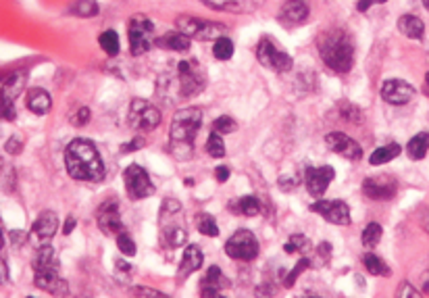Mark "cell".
<instances>
[{"label": "cell", "mask_w": 429, "mask_h": 298, "mask_svg": "<svg viewBox=\"0 0 429 298\" xmlns=\"http://www.w3.org/2000/svg\"><path fill=\"white\" fill-rule=\"evenodd\" d=\"M225 253L234 261H254L261 253L259 240L250 230H238L227 242H225Z\"/></svg>", "instance_id": "10"}, {"label": "cell", "mask_w": 429, "mask_h": 298, "mask_svg": "<svg viewBox=\"0 0 429 298\" xmlns=\"http://www.w3.org/2000/svg\"><path fill=\"white\" fill-rule=\"evenodd\" d=\"M381 99L388 104L402 106L415 99V88L406 79H386L381 86Z\"/></svg>", "instance_id": "18"}, {"label": "cell", "mask_w": 429, "mask_h": 298, "mask_svg": "<svg viewBox=\"0 0 429 298\" xmlns=\"http://www.w3.org/2000/svg\"><path fill=\"white\" fill-rule=\"evenodd\" d=\"M178 79H180V92L184 99H192L200 94L207 88V75L198 61L188 59L178 67Z\"/></svg>", "instance_id": "8"}, {"label": "cell", "mask_w": 429, "mask_h": 298, "mask_svg": "<svg viewBox=\"0 0 429 298\" xmlns=\"http://www.w3.org/2000/svg\"><path fill=\"white\" fill-rule=\"evenodd\" d=\"M127 38H129V50L134 57L146 55L156 44L154 23L146 15H134L127 23Z\"/></svg>", "instance_id": "5"}, {"label": "cell", "mask_w": 429, "mask_h": 298, "mask_svg": "<svg viewBox=\"0 0 429 298\" xmlns=\"http://www.w3.org/2000/svg\"><path fill=\"white\" fill-rule=\"evenodd\" d=\"M238 130V123L229 117V115H221L219 119H214L213 132L221 133V136H227V133H234Z\"/></svg>", "instance_id": "39"}, {"label": "cell", "mask_w": 429, "mask_h": 298, "mask_svg": "<svg viewBox=\"0 0 429 298\" xmlns=\"http://www.w3.org/2000/svg\"><path fill=\"white\" fill-rule=\"evenodd\" d=\"M296 188V180L294 177H279V190L281 192H292Z\"/></svg>", "instance_id": "44"}, {"label": "cell", "mask_w": 429, "mask_h": 298, "mask_svg": "<svg viewBox=\"0 0 429 298\" xmlns=\"http://www.w3.org/2000/svg\"><path fill=\"white\" fill-rule=\"evenodd\" d=\"M202 261H205V255L200 250L198 244H190L185 246L184 257H182V263H180V277H188L192 273H196L200 267H202Z\"/></svg>", "instance_id": "24"}, {"label": "cell", "mask_w": 429, "mask_h": 298, "mask_svg": "<svg viewBox=\"0 0 429 298\" xmlns=\"http://www.w3.org/2000/svg\"><path fill=\"white\" fill-rule=\"evenodd\" d=\"M180 211H182V204L175 199H165L163 206H161V232L165 242L171 246V248H178L185 244L188 240V232H185L184 221L180 219Z\"/></svg>", "instance_id": "4"}, {"label": "cell", "mask_w": 429, "mask_h": 298, "mask_svg": "<svg viewBox=\"0 0 429 298\" xmlns=\"http://www.w3.org/2000/svg\"><path fill=\"white\" fill-rule=\"evenodd\" d=\"M96 224L100 228V232L107 236H117L123 232L121 213H119V204L117 202H102L100 209L96 211Z\"/></svg>", "instance_id": "17"}, {"label": "cell", "mask_w": 429, "mask_h": 298, "mask_svg": "<svg viewBox=\"0 0 429 298\" xmlns=\"http://www.w3.org/2000/svg\"><path fill=\"white\" fill-rule=\"evenodd\" d=\"M317 255H319V259H321L323 263H327V261H330V255H332V246H330L327 242L319 244V246H317Z\"/></svg>", "instance_id": "45"}, {"label": "cell", "mask_w": 429, "mask_h": 298, "mask_svg": "<svg viewBox=\"0 0 429 298\" xmlns=\"http://www.w3.org/2000/svg\"><path fill=\"white\" fill-rule=\"evenodd\" d=\"M202 126V111L198 106H188L180 109L173 119H171V128H169V140H171V153L175 159L185 161L192 157V148H194V138Z\"/></svg>", "instance_id": "2"}, {"label": "cell", "mask_w": 429, "mask_h": 298, "mask_svg": "<svg viewBox=\"0 0 429 298\" xmlns=\"http://www.w3.org/2000/svg\"><path fill=\"white\" fill-rule=\"evenodd\" d=\"M423 6H425V9L429 11V0H423Z\"/></svg>", "instance_id": "54"}, {"label": "cell", "mask_w": 429, "mask_h": 298, "mask_svg": "<svg viewBox=\"0 0 429 298\" xmlns=\"http://www.w3.org/2000/svg\"><path fill=\"white\" fill-rule=\"evenodd\" d=\"M398 297H419V292L413 290L408 282H402V288L398 290Z\"/></svg>", "instance_id": "48"}, {"label": "cell", "mask_w": 429, "mask_h": 298, "mask_svg": "<svg viewBox=\"0 0 429 298\" xmlns=\"http://www.w3.org/2000/svg\"><path fill=\"white\" fill-rule=\"evenodd\" d=\"M400 153H402L400 144H394V142L392 144H384V146H379V148L373 150V155L369 157V163L371 165H386V163L394 161Z\"/></svg>", "instance_id": "30"}, {"label": "cell", "mask_w": 429, "mask_h": 298, "mask_svg": "<svg viewBox=\"0 0 429 298\" xmlns=\"http://www.w3.org/2000/svg\"><path fill=\"white\" fill-rule=\"evenodd\" d=\"M319 55L323 63L336 73H348L354 65V46L348 33L330 30L319 35Z\"/></svg>", "instance_id": "3"}, {"label": "cell", "mask_w": 429, "mask_h": 298, "mask_svg": "<svg viewBox=\"0 0 429 298\" xmlns=\"http://www.w3.org/2000/svg\"><path fill=\"white\" fill-rule=\"evenodd\" d=\"M398 32L406 35L408 40H423L425 23L417 15H402L398 19Z\"/></svg>", "instance_id": "27"}, {"label": "cell", "mask_w": 429, "mask_h": 298, "mask_svg": "<svg viewBox=\"0 0 429 298\" xmlns=\"http://www.w3.org/2000/svg\"><path fill=\"white\" fill-rule=\"evenodd\" d=\"M33 284L50 294H67V284L59 277V267L33 269Z\"/></svg>", "instance_id": "19"}, {"label": "cell", "mask_w": 429, "mask_h": 298, "mask_svg": "<svg viewBox=\"0 0 429 298\" xmlns=\"http://www.w3.org/2000/svg\"><path fill=\"white\" fill-rule=\"evenodd\" d=\"M117 246L121 250V255L125 257H134L136 255V242L131 240V236L123 230L121 233H117Z\"/></svg>", "instance_id": "40"}, {"label": "cell", "mask_w": 429, "mask_h": 298, "mask_svg": "<svg viewBox=\"0 0 429 298\" xmlns=\"http://www.w3.org/2000/svg\"><path fill=\"white\" fill-rule=\"evenodd\" d=\"M129 126L136 132H153L161 126V111L144 99H134L129 104Z\"/></svg>", "instance_id": "9"}, {"label": "cell", "mask_w": 429, "mask_h": 298, "mask_svg": "<svg viewBox=\"0 0 429 298\" xmlns=\"http://www.w3.org/2000/svg\"><path fill=\"white\" fill-rule=\"evenodd\" d=\"M194 224H196V230L202 233V236H209V238H217L219 236V226H217L213 215H209V213H198L196 219H194Z\"/></svg>", "instance_id": "32"}, {"label": "cell", "mask_w": 429, "mask_h": 298, "mask_svg": "<svg viewBox=\"0 0 429 298\" xmlns=\"http://www.w3.org/2000/svg\"><path fill=\"white\" fill-rule=\"evenodd\" d=\"M308 267H310V261H308L307 257H303V259H300V261L296 263V267H294V269H292V271H290V273L286 275V282H283V286L292 288V286L296 284V280L300 277V273H303V271H307Z\"/></svg>", "instance_id": "41"}, {"label": "cell", "mask_w": 429, "mask_h": 298, "mask_svg": "<svg viewBox=\"0 0 429 298\" xmlns=\"http://www.w3.org/2000/svg\"><path fill=\"white\" fill-rule=\"evenodd\" d=\"M429 150V132H421L417 136H413L406 144V155L413 159V161H421L428 157Z\"/></svg>", "instance_id": "28"}, {"label": "cell", "mask_w": 429, "mask_h": 298, "mask_svg": "<svg viewBox=\"0 0 429 298\" xmlns=\"http://www.w3.org/2000/svg\"><path fill=\"white\" fill-rule=\"evenodd\" d=\"M381 226L379 224H369L367 228L363 230V246L369 248V250H373L379 242H381Z\"/></svg>", "instance_id": "37"}, {"label": "cell", "mask_w": 429, "mask_h": 298, "mask_svg": "<svg viewBox=\"0 0 429 298\" xmlns=\"http://www.w3.org/2000/svg\"><path fill=\"white\" fill-rule=\"evenodd\" d=\"M334 177H336V171L330 165L307 167L305 169V186H307L308 194L315 199H321L327 192L330 184L334 182Z\"/></svg>", "instance_id": "15"}, {"label": "cell", "mask_w": 429, "mask_h": 298, "mask_svg": "<svg viewBox=\"0 0 429 298\" xmlns=\"http://www.w3.org/2000/svg\"><path fill=\"white\" fill-rule=\"evenodd\" d=\"M65 167L69 177L77 182H100L104 180V163L100 153L96 150L90 140L77 138L65 148Z\"/></svg>", "instance_id": "1"}, {"label": "cell", "mask_w": 429, "mask_h": 298, "mask_svg": "<svg viewBox=\"0 0 429 298\" xmlns=\"http://www.w3.org/2000/svg\"><path fill=\"white\" fill-rule=\"evenodd\" d=\"M178 30L184 32L188 38L192 40H200V42H211V40H219L221 35H225L227 26L223 23H214V21H207V19H198V17H180L178 19Z\"/></svg>", "instance_id": "6"}, {"label": "cell", "mask_w": 429, "mask_h": 298, "mask_svg": "<svg viewBox=\"0 0 429 298\" xmlns=\"http://www.w3.org/2000/svg\"><path fill=\"white\" fill-rule=\"evenodd\" d=\"M23 84H26V75L19 73V71L0 77V99L15 102V99H17V96L21 94V90H23Z\"/></svg>", "instance_id": "23"}, {"label": "cell", "mask_w": 429, "mask_h": 298, "mask_svg": "<svg viewBox=\"0 0 429 298\" xmlns=\"http://www.w3.org/2000/svg\"><path fill=\"white\" fill-rule=\"evenodd\" d=\"M9 282V267L4 261H0V286H4Z\"/></svg>", "instance_id": "52"}, {"label": "cell", "mask_w": 429, "mask_h": 298, "mask_svg": "<svg viewBox=\"0 0 429 298\" xmlns=\"http://www.w3.org/2000/svg\"><path fill=\"white\" fill-rule=\"evenodd\" d=\"M156 46L171 50V53H185L192 46V38H188L184 32L175 30V32L163 33L161 38H156Z\"/></svg>", "instance_id": "25"}, {"label": "cell", "mask_w": 429, "mask_h": 298, "mask_svg": "<svg viewBox=\"0 0 429 298\" xmlns=\"http://www.w3.org/2000/svg\"><path fill=\"white\" fill-rule=\"evenodd\" d=\"M200 284H202V290H200L202 297H219L223 290L229 288V280L223 275V271L217 265L207 269V275L202 277Z\"/></svg>", "instance_id": "22"}, {"label": "cell", "mask_w": 429, "mask_h": 298, "mask_svg": "<svg viewBox=\"0 0 429 298\" xmlns=\"http://www.w3.org/2000/svg\"><path fill=\"white\" fill-rule=\"evenodd\" d=\"M57 230H59V217L53 211H42L31 226V233L40 244H48L55 238Z\"/></svg>", "instance_id": "20"}, {"label": "cell", "mask_w": 429, "mask_h": 298, "mask_svg": "<svg viewBox=\"0 0 429 298\" xmlns=\"http://www.w3.org/2000/svg\"><path fill=\"white\" fill-rule=\"evenodd\" d=\"M325 144L332 153H336L340 157L348 159V161H361L363 159V148L357 140H352L350 136L342 132H330L325 136Z\"/></svg>", "instance_id": "16"}, {"label": "cell", "mask_w": 429, "mask_h": 298, "mask_svg": "<svg viewBox=\"0 0 429 298\" xmlns=\"http://www.w3.org/2000/svg\"><path fill=\"white\" fill-rule=\"evenodd\" d=\"M213 57L217 61H229L234 57V42L227 35H221L219 40H214Z\"/></svg>", "instance_id": "34"}, {"label": "cell", "mask_w": 429, "mask_h": 298, "mask_svg": "<svg viewBox=\"0 0 429 298\" xmlns=\"http://www.w3.org/2000/svg\"><path fill=\"white\" fill-rule=\"evenodd\" d=\"M0 117H2V119H6V121H13V119L17 117V111H15V102L0 99Z\"/></svg>", "instance_id": "42"}, {"label": "cell", "mask_w": 429, "mask_h": 298, "mask_svg": "<svg viewBox=\"0 0 429 298\" xmlns=\"http://www.w3.org/2000/svg\"><path fill=\"white\" fill-rule=\"evenodd\" d=\"M90 117H92L90 109L82 106V109H80V111L75 113V117L71 119V123H73V126H80V128H82V126H86V123L90 121Z\"/></svg>", "instance_id": "43"}, {"label": "cell", "mask_w": 429, "mask_h": 298, "mask_svg": "<svg viewBox=\"0 0 429 298\" xmlns=\"http://www.w3.org/2000/svg\"><path fill=\"white\" fill-rule=\"evenodd\" d=\"M229 211H234L236 215H244V217H256L261 213V200L256 197H242V199L232 200Z\"/></svg>", "instance_id": "29"}, {"label": "cell", "mask_w": 429, "mask_h": 298, "mask_svg": "<svg viewBox=\"0 0 429 298\" xmlns=\"http://www.w3.org/2000/svg\"><path fill=\"white\" fill-rule=\"evenodd\" d=\"M71 13L80 19H92L98 15V4H96V0H77L71 6Z\"/></svg>", "instance_id": "36"}, {"label": "cell", "mask_w": 429, "mask_h": 298, "mask_svg": "<svg viewBox=\"0 0 429 298\" xmlns=\"http://www.w3.org/2000/svg\"><path fill=\"white\" fill-rule=\"evenodd\" d=\"M98 44L109 57H115L119 53V35H117L115 30H104L98 38Z\"/></svg>", "instance_id": "33"}, {"label": "cell", "mask_w": 429, "mask_h": 298, "mask_svg": "<svg viewBox=\"0 0 429 298\" xmlns=\"http://www.w3.org/2000/svg\"><path fill=\"white\" fill-rule=\"evenodd\" d=\"M310 211L321 215L332 226H348L350 224V206L344 200H315L310 204Z\"/></svg>", "instance_id": "12"}, {"label": "cell", "mask_w": 429, "mask_h": 298, "mask_svg": "<svg viewBox=\"0 0 429 298\" xmlns=\"http://www.w3.org/2000/svg\"><path fill=\"white\" fill-rule=\"evenodd\" d=\"M256 59L261 65L271 69V71H277V73H286L294 65L292 57L288 53H283V48L271 38H263L256 44Z\"/></svg>", "instance_id": "7"}, {"label": "cell", "mask_w": 429, "mask_h": 298, "mask_svg": "<svg viewBox=\"0 0 429 298\" xmlns=\"http://www.w3.org/2000/svg\"><path fill=\"white\" fill-rule=\"evenodd\" d=\"M308 15H310L308 0H286L279 9L277 21L286 30H294V28H300L303 23H307Z\"/></svg>", "instance_id": "13"}, {"label": "cell", "mask_w": 429, "mask_h": 298, "mask_svg": "<svg viewBox=\"0 0 429 298\" xmlns=\"http://www.w3.org/2000/svg\"><path fill=\"white\" fill-rule=\"evenodd\" d=\"M2 242H4V238H2V232H0V248H2Z\"/></svg>", "instance_id": "55"}, {"label": "cell", "mask_w": 429, "mask_h": 298, "mask_svg": "<svg viewBox=\"0 0 429 298\" xmlns=\"http://www.w3.org/2000/svg\"><path fill=\"white\" fill-rule=\"evenodd\" d=\"M26 104L30 109L33 115H46L53 106V100H50V94L42 88H31L26 96Z\"/></svg>", "instance_id": "26"}, {"label": "cell", "mask_w": 429, "mask_h": 298, "mask_svg": "<svg viewBox=\"0 0 429 298\" xmlns=\"http://www.w3.org/2000/svg\"><path fill=\"white\" fill-rule=\"evenodd\" d=\"M6 150H9L11 155L21 153V142H19V138H11V140L6 142Z\"/></svg>", "instance_id": "47"}, {"label": "cell", "mask_w": 429, "mask_h": 298, "mask_svg": "<svg viewBox=\"0 0 429 298\" xmlns=\"http://www.w3.org/2000/svg\"><path fill=\"white\" fill-rule=\"evenodd\" d=\"M363 265L367 267V271L371 275H379V277H390L392 275V269L388 267V263L384 259H379L375 253L363 255Z\"/></svg>", "instance_id": "31"}, {"label": "cell", "mask_w": 429, "mask_h": 298, "mask_svg": "<svg viewBox=\"0 0 429 298\" xmlns=\"http://www.w3.org/2000/svg\"><path fill=\"white\" fill-rule=\"evenodd\" d=\"M140 146H144V140H142V138H136L134 142L121 146V153H134V148H140Z\"/></svg>", "instance_id": "49"}, {"label": "cell", "mask_w": 429, "mask_h": 298, "mask_svg": "<svg viewBox=\"0 0 429 298\" xmlns=\"http://www.w3.org/2000/svg\"><path fill=\"white\" fill-rule=\"evenodd\" d=\"M425 82H428V86H429V73H428V75H425Z\"/></svg>", "instance_id": "56"}, {"label": "cell", "mask_w": 429, "mask_h": 298, "mask_svg": "<svg viewBox=\"0 0 429 298\" xmlns=\"http://www.w3.org/2000/svg\"><path fill=\"white\" fill-rule=\"evenodd\" d=\"M308 248H310V242H308L307 236H303V233L290 236V240L283 244V250L288 255H303V253H307Z\"/></svg>", "instance_id": "35"}, {"label": "cell", "mask_w": 429, "mask_h": 298, "mask_svg": "<svg viewBox=\"0 0 429 298\" xmlns=\"http://www.w3.org/2000/svg\"><path fill=\"white\" fill-rule=\"evenodd\" d=\"M396 190H398V184L392 175H373V177H365L363 182V194L377 202L394 199Z\"/></svg>", "instance_id": "14"}, {"label": "cell", "mask_w": 429, "mask_h": 298, "mask_svg": "<svg viewBox=\"0 0 429 298\" xmlns=\"http://www.w3.org/2000/svg\"><path fill=\"white\" fill-rule=\"evenodd\" d=\"M123 180H125V192L131 200H142L154 194V186L151 182L148 171L142 165H138V163H131V165L125 167Z\"/></svg>", "instance_id": "11"}, {"label": "cell", "mask_w": 429, "mask_h": 298, "mask_svg": "<svg viewBox=\"0 0 429 298\" xmlns=\"http://www.w3.org/2000/svg\"><path fill=\"white\" fill-rule=\"evenodd\" d=\"M75 226H77L75 217H67V221H65V228H63V233H65V236H69V233L75 230Z\"/></svg>", "instance_id": "51"}, {"label": "cell", "mask_w": 429, "mask_h": 298, "mask_svg": "<svg viewBox=\"0 0 429 298\" xmlns=\"http://www.w3.org/2000/svg\"><path fill=\"white\" fill-rule=\"evenodd\" d=\"M207 153L213 157V159H221L225 155V142H223V136L221 133L213 132L207 140Z\"/></svg>", "instance_id": "38"}, {"label": "cell", "mask_w": 429, "mask_h": 298, "mask_svg": "<svg viewBox=\"0 0 429 298\" xmlns=\"http://www.w3.org/2000/svg\"><path fill=\"white\" fill-rule=\"evenodd\" d=\"M384 2H388V0H361V2L357 4V9H359V11H367L369 6H373V4H384Z\"/></svg>", "instance_id": "50"}, {"label": "cell", "mask_w": 429, "mask_h": 298, "mask_svg": "<svg viewBox=\"0 0 429 298\" xmlns=\"http://www.w3.org/2000/svg\"><path fill=\"white\" fill-rule=\"evenodd\" d=\"M213 11H223V13H254L259 11L265 0H200Z\"/></svg>", "instance_id": "21"}, {"label": "cell", "mask_w": 429, "mask_h": 298, "mask_svg": "<svg viewBox=\"0 0 429 298\" xmlns=\"http://www.w3.org/2000/svg\"><path fill=\"white\" fill-rule=\"evenodd\" d=\"M214 180H217L219 184H225V182L229 180V167H217V169H214Z\"/></svg>", "instance_id": "46"}, {"label": "cell", "mask_w": 429, "mask_h": 298, "mask_svg": "<svg viewBox=\"0 0 429 298\" xmlns=\"http://www.w3.org/2000/svg\"><path fill=\"white\" fill-rule=\"evenodd\" d=\"M136 294H138V297H163V294L156 292V290H144V288H138Z\"/></svg>", "instance_id": "53"}]
</instances>
